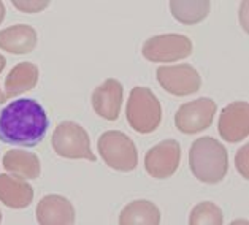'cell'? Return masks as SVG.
<instances>
[{"mask_svg":"<svg viewBox=\"0 0 249 225\" xmlns=\"http://www.w3.org/2000/svg\"><path fill=\"white\" fill-rule=\"evenodd\" d=\"M5 65H7V59H5L2 54H0V73H2V70L5 69Z\"/></svg>","mask_w":249,"mask_h":225,"instance_id":"cell-22","label":"cell"},{"mask_svg":"<svg viewBox=\"0 0 249 225\" xmlns=\"http://www.w3.org/2000/svg\"><path fill=\"white\" fill-rule=\"evenodd\" d=\"M51 144L53 149L64 159H86L90 162L97 160L95 154L90 149L88 132L80 124L71 122V121H64L56 127L51 138Z\"/></svg>","mask_w":249,"mask_h":225,"instance_id":"cell-5","label":"cell"},{"mask_svg":"<svg viewBox=\"0 0 249 225\" xmlns=\"http://www.w3.org/2000/svg\"><path fill=\"white\" fill-rule=\"evenodd\" d=\"M157 81L168 94L186 97L196 94L202 87V76L189 64L162 65L157 69Z\"/></svg>","mask_w":249,"mask_h":225,"instance_id":"cell-8","label":"cell"},{"mask_svg":"<svg viewBox=\"0 0 249 225\" xmlns=\"http://www.w3.org/2000/svg\"><path fill=\"white\" fill-rule=\"evenodd\" d=\"M224 222L222 219V211L217 205L211 203V202H203L197 205L196 208L192 209L191 217H189V224L191 225H221Z\"/></svg>","mask_w":249,"mask_h":225,"instance_id":"cell-19","label":"cell"},{"mask_svg":"<svg viewBox=\"0 0 249 225\" xmlns=\"http://www.w3.org/2000/svg\"><path fill=\"white\" fill-rule=\"evenodd\" d=\"M50 119L34 99L11 102L0 113V141L11 146L35 148L46 137Z\"/></svg>","mask_w":249,"mask_h":225,"instance_id":"cell-1","label":"cell"},{"mask_svg":"<svg viewBox=\"0 0 249 225\" xmlns=\"http://www.w3.org/2000/svg\"><path fill=\"white\" fill-rule=\"evenodd\" d=\"M194 51L189 36L181 34H163L144 41L142 54L149 62H175L189 57Z\"/></svg>","mask_w":249,"mask_h":225,"instance_id":"cell-6","label":"cell"},{"mask_svg":"<svg viewBox=\"0 0 249 225\" xmlns=\"http://www.w3.org/2000/svg\"><path fill=\"white\" fill-rule=\"evenodd\" d=\"M248 149L249 146L245 144V148H241L238 151V154H236V168H238V172L241 173V176L245 179H248Z\"/></svg>","mask_w":249,"mask_h":225,"instance_id":"cell-21","label":"cell"},{"mask_svg":"<svg viewBox=\"0 0 249 225\" xmlns=\"http://www.w3.org/2000/svg\"><path fill=\"white\" fill-rule=\"evenodd\" d=\"M103 162L118 172H132L138 165V153L133 141L123 132L102 133L97 143Z\"/></svg>","mask_w":249,"mask_h":225,"instance_id":"cell-4","label":"cell"},{"mask_svg":"<svg viewBox=\"0 0 249 225\" xmlns=\"http://www.w3.org/2000/svg\"><path fill=\"white\" fill-rule=\"evenodd\" d=\"M181 162V146L176 139H163L151 148L144 157V167L149 176L167 179L173 176Z\"/></svg>","mask_w":249,"mask_h":225,"instance_id":"cell-9","label":"cell"},{"mask_svg":"<svg viewBox=\"0 0 249 225\" xmlns=\"http://www.w3.org/2000/svg\"><path fill=\"white\" fill-rule=\"evenodd\" d=\"M0 222H2V212H0Z\"/></svg>","mask_w":249,"mask_h":225,"instance_id":"cell-25","label":"cell"},{"mask_svg":"<svg viewBox=\"0 0 249 225\" xmlns=\"http://www.w3.org/2000/svg\"><path fill=\"white\" fill-rule=\"evenodd\" d=\"M48 5H50L48 2H30V0H27V2H18V0H13V7L19 8L24 13H38V11L45 10Z\"/></svg>","mask_w":249,"mask_h":225,"instance_id":"cell-20","label":"cell"},{"mask_svg":"<svg viewBox=\"0 0 249 225\" xmlns=\"http://www.w3.org/2000/svg\"><path fill=\"white\" fill-rule=\"evenodd\" d=\"M3 167L8 173L19 176L22 179H37L41 173L38 156L19 149H11L5 153Z\"/></svg>","mask_w":249,"mask_h":225,"instance_id":"cell-16","label":"cell"},{"mask_svg":"<svg viewBox=\"0 0 249 225\" xmlns=\"http://www.w3.org/2000/svg\"><path fill=\"white\" fill-rule=\"evenodd\" d=\"M34 189L19 176L0 174V200L8 208L22 209L32 203Z\"/></svg>","mask_w":249,"mask_h":225,"instance_id":"cell-14","label":"cell"},{"mask_svg":"<svg viewBox=\"0 0 249 225\" xmlns=\"http://www.w3.org/2000/svg\"><path fill=\"white\" fill-rule=\"evenodd\" d=\"M40 70L35 64L21 62L15 65L5 80V94L2 95V103L5 100L15 99L27 90H32L38 83Z\"/></svg>","mask_w":249,"mask_h":225,"instance_id":"cell-13","label":"cell"},{"mask_svg":"<svg viewBox=\"0 0 249 225\" xmlns=\"http://www.w3.org/2000/svg\"><path fill=\"white\" fill-rule=\"evenodd\" d=\"M192 174L205 184H217L229 172L227 149L213 137L197 138L189 149Z\"/></svg>","mask_w":249,"mask_h":225,"instance_id":"cell-2","label":"cell"},{"mask_svg":"<svg viewBox=\"0 0 249 225\" xmlns=\"http://www.w3.org/2000/svg\"><path fill=\"white\" fill-rule=\"evenodd\" d=\"M37 221L41 225L73 224L75 208L65 197L46 195L37 206Z\"/></svg>","mask_w":249,"mask_h":225,"instance_id":"cell-12","label":"cell"},{"mask_svg":"<svg viewBox=\"0 0 249 225\" xmlns=\"http://www.w3.org/2000/svg\"><path fill=\"white\" fill-rule=\"evenodd\" d=\"M159 222L160 211L148 200H135L129 203L119 216L121 225H157Z\"/></svg>","mask_w":249,"mask_h":225,"instance_id":"cell-17","label":"cell"},{"mask_svg":"<svg viewBox=\"0 0 249 225\" xmlns=\"http://www.w3.org/2000/svg\"><path fill=\"white\" fill-rule=\"evenodd\" d=\"M219 135L229 143H238L249 135V103L232 102L222 109L219 118Z\"/></svg>","mask_w":249,"mask_h":225,"instance_id":"cell-10","label":"cell"},{"mask_svg":"<svg viewBox=\"0 0 249 225\" xmlns=\"http://www.w3.org/2000/svg\"><path fill=\"white\" fill-rule=\"evenodd\" d=\"M3 17H5V5L0 2V22L3 21Z\"/></svg>","mask_w":249,"mask_h":225,"instance_id":"cell-23","label":"cell"},{"mask_svg":"<svg viewBox=\"0 0 249 225\" xmlns=\"http://www.w3.org/2000/svg\"><path fill=\"white\" fill-rule=\"evenodd\" d=\"M125 116L133 130L146 135L153 133L162 121V106L154 92L148 87L137 86L132 89L127 102Z\"/></svg>","mask_w":249,"mask_h":225,"instance_id":"cell-3","label":"cell"},{"mask_svg":"<svg viewBox=\"0 0 249 225\" xmlns=\"http://www.w3.org/2000/svg\"><path fill=\"white\" fill-rule=\"evenodd\" d=\"M217 111V105L214 100L208 97L187 102L181 105L179 109L175 114V125L181 133L192 135L198 133L213 124L214 114Z\"/></svg>","mask_w":249,"mask_h":225,"instance_id":"cell-7","label":"cell"},{"mask_svg":"<svg viewBox=\"0 0 249 225\" xmlns=\"http://www.w3.org/2000/svg\"><path fill=\"white\" fill-rule=\"evenodd\" d=\"M2 95H3V94H0V103H2Z\"/></svg>","mask_w":249,"mask_h":225,"instance_id":"cell-24","label":"cell"},{"mask_svg":"<svg viewBox=\"0 0 249 225\" xmlns=\"http://www.w3.org/2000/svg\"><path fill=\"white\" fill-rule=\"evenodd\" d=\"M123 84L114 78L105 80L100 86H97L92 92V106L94 111L100 118L107 121H116L123 105Z\"/></svg>","mask_w":249,"mask_h":225,"instance_id":"cell-11","label":"cell"},{"mask_svg":"<svg viewBox=\"0 0 249 225\" xmlns=\"http://www.w3.org/2000/svg\"><path fill=\"white\" fill-rule=\"evenodd\" d=\"M37 32L34 27L18 24L0 32V48L11 54H29L37 46Z\"/></svg>","mask_w":249,"mask_h":225,"instance_id":"cell-15","label":"cell"},{"mask_svg":"<svg viewBox=\"0 0 249 225\" xmlns=\"http://www.w3.org/2000/svg\"><path fill=\"white\" fill-rule=\"evenodd\" d=\"M211 3L208 0H194V2H170V10L176 21L181 24L191 26V24H198L203 21L210 13Z\"/></svg>","mask_w":249,"mask_h":225,"instance_id":"cell-18","label":"cell"}]
</instances>
